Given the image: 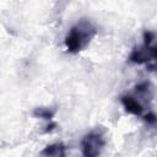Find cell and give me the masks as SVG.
Segmentation results:
<instances>
[{
	"instance_id": "cell-3",
	"label": "cell",
	"mask_w": 157,
	"mask_h": 157,
	"mask_svg": "<svg viewBox=\"0 0 157 157\" xmlns=\"http://www.w3.org/2000/svg\"><path fill=\"white\" fill-rule=\"evenodd\" d=\"M157 56V49H156V45L155 44H141L139 47H135L128 60L130 63H134V64H146L148 65L150 63H155V59Z\"/></svg>"
},
{
	"instance_id": "cell-8",
	"label": "cell",
	"mask_w": 157,
	"mask_h": 157,
	"mask_svg": "<svg viewBox=\"0 0 157 157\" xmlns=\"http://www.w3.org/2000/svg\"><path fill=\"white\" fill-rule=\"evenodd\" d=\"M142 118H144V120H145L147 124L153 125V124L156 123V114H155L153 112H147L146 114L142 115Z\"/></svg>"
},
{
	"instance_id": "cell-5",
	"label": "cell",
	"mask_w": 157,
	"mask_h": 157,
	"mask_svg": "<svg viewBox=\"0 0 157 157\" xmlns=\"http://www.w3.org/2000/svg\"><path fill=\"white\" fill-rule=\"evenodd\" d=\"M134 96L140 99L141 102L145 101V102H151L153 99V96H155V92H153V86L148 82V81H144V82H140L135 86V90H134Z\"/></svg>"
},
{
	"instance_id": "cell-9",
	"label": "cell",
	"mask_w": 157,
	"mask_h": 157,
	"mask_svg": "<svg viewBox=\"0 0 157 157\" xmlns=\"http://www.w3.org/2000/svg\"><path fill=\"white\" fill-rule=\"evenodd\" d=\"M55 128H56V123H54V121H49V124H48V125L45 126V129H44V132H45V134L52 132Z\"/></svg>"
},
{
	"instance_id": "cell-7",
	"label": "cell",
	"mask_w": 157,
	"mask_h": 157,
	"mask_svg": "<svg viewBox=\"0 0 157 157\" xmlns=\"http://www.w3.org/2000/svg\"><path fill=\"white\" fill-rule=\"evenodd\" d=\"M32 115L34 118H40V119H44L48 121H53L55 110H53L52 108H48V107H36L32 110Z\"/></svg>"
},
{
	"instance_id": "cell-1",
	"label": "cell",
	"mask_w": 157,
	"mask_h": 157,
	"mask_svg": "<svg viewBox=\"0 0 157 157\" xmlns=\"http://www.w3.org/2000/svg\"><path fill=\"white\" fill-rule=\"evenodd\" d=\"M97 34L96 26L87 18H81L77 21L69 31L64 39L65 48L71 54H77L85 50L94 36Z\"/></svg>"
},
{
	"instance_id": "cell-4",
	"label": "cell",
	"mask_w": 157,
	"mask_h": 157,
	"mask_svg": "<svg viewBox=\"0 0 157 157\" xmlns=\"http://www.w3.org/2000/svg\"><path fill=\"white\" fill-rule=\"evenodd\" d=\"M120 102L125 109L126 113L136 115V117H142L145 112V104L137 99L134 94H123L120 97Z\"/></svg>"
},
{
	"instance_id": "cell-2",
	"label": "cell",
	"mask_w": 157,
	"mask_h": 157,
	"mask_svg": "<svg viewBox=\"0 0 157 157\" xmlns=\"http://www.w3.org/2000/svg\"><path fill=\"white\" fill-rule=\"evenodd\" d=\"M107 141L102 130L94 129L83 135L80 142L82 157H99Z\"/></svg>"
},
{
	"instance_id": "cell-6",
	"label": "cell",
	"mask_w": 157,
	"mask_h": 157,
	"mask_svg": "<svg viewBox=\"0 0 157 157\" xmlns=\"http://www.w3.org/2000/svg\"><path fill=\"white\" fill-rule=\"evenodd\" d=\"M38 157H66V146L63 142H55L45 146Z\"/></svg>"
}]
</instances>
